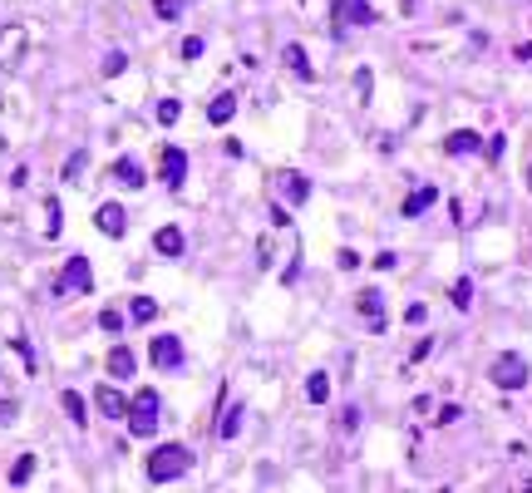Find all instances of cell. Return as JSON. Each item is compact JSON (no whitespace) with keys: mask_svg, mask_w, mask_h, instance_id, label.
<instances>
[{"mask_svg":"<svg viewBox=\"0 0 532 493\" xmlns=\"http://www.w3.org/2000/svg\"><path fill=\"white\" fill-rule=\"evenodd\" d=\"M188 464H192V454L182 449V444H158V449L149 454V479L153 483H173V479L188 473Z\"/></svg>","mask_w":532,"mask_h":493,"instance_id":"1","label":"cell"},{"mask_svg":"<svg viewBox=\"0 0 532 493\" xmlns=\"http://www.w3.org/2000/svg\"><path fill=\"white\" fill-rule=\"evenodd\" d=\"M128 429L139 434V440H149L153 429H158V390H139V395L128 400Z\"/></svg>","mask_w":532,"mask_h":493,"instance_id":"2","label":"cell"},{"mask_svg":"<svg viewBox=\"0 0 532 493\" xmlns=\"http://www.w3.org/2000/svg\"><path fill=\"white\" fill-rule=\"evenodd\" d=\"M488 380L498 390H522V385H528V360H522V355H512V351H503L498 360H493Z\"/></svg>","mask_w":532,"mask_h":493,"instance_id":"3","label":"cell"},{"mask_svg":"<svg viewBox=\"0 0 532 493\" xmlns=\"http://www.w3.org/2000/svg\"><path fill=\"white\" fill-rule=\"evenodd\" d=\"M25 50H30L25 25H5V30H0V69H15L25 60Z\"/></svg>","mask_w":532,"mask_h":493,"instance_id":"4","label":"cell"},{"mask_svg":"<svg viewBox=\"0 0 532 493\" xmlns=\"http://www.w3.org/2000/svg\"><path fill=\"white\" fill-rule=\"evenodd\" d=\"M330 20L360 30V25H375V11H370V0H335V5H330Z\"/></svg>","mask_w":532,"mask_h":493,"instance_id":"5","label":"cell"},{"mask_svg":"<svg viewBox=\"0 0 532 493\" xmlns=\"http://www.w3.org/2000/svg\"><path fill=\"white\" fill-rule=\"evenodd\" d=\"M89 287H94L89 262L85 257H69V262H64V271H60V281H54V291H60V296H69V291H89Z\"/></svg>","mask_w":532,"mask_h":493,"instance_id":"6","label":"cell"},{"mask_svg":"<svg viewBox=\"0 0 532 493\" xmlns=\"http://www.w3.org/2000/svg\"><path fill=\"white\" fill-rule=\"evenodd\" d=\"M158 173H163V182L168 188H182V178H188V158H182V149H163V158H158Z\"/></svg>","mask_w":532,"mask_h":493,"instance_id":"7","label":"cell"},{"mask_svg":"<svg viewBox=\"0 0 532 493\" xmlns=\"http://www.w3.org/2000/svg\"><path fill=\"white\" fill-rule=\"evenodd\" d=\"M149 355H153V365H158V370H173V365H182V341H178V335H158Z\"/></svg>","mask_w":532,"mask_h":493,"instance_id":"8","label":"cell"},{"mask_svg":"<svg viewBox=\"0 0 532 493\" xmlns=\"http://www.w3.org/2000/svg\"><path fill=\"white\" fill-rule=\"evenodd\" d=\"M94 222H99V232H104V237H124L128 217H124V207H118V203H104L94 213Z\"/></svg>","mask_w":532,"mask_h":493,"instance_id":"9","label":"cell"},{"mask_svg":"<svg viewBox=\"0 0 532 493\" xmlns=\"http://www.w3.org/2000/svg\"><path fill=\"white\" fill-rule=\"evenodd\" d=\"M479 133H473V129H454V133H448V139H444V149L448 153H454V158H469V153H479Z\"/></svg>","mask_w":532,"mask_h":493,"instance_id":"10","label":"cell"},{"mask_svg":"<svg viewBox=\"0 0 532 493\" xmlns=\"http://www.w3.org/2000/svg\"><path fill=\"white\" fill-rule=\"evenodd\" d=\"M277 188H281V198H286V203H306V198H310V182L301 178V173H281Z\"/></svg>","mask_w":532,"mask_h":493,"instance_id":"11","label":"cell"},{"mask_svg":"<svg viewBox=\"0 0 532 493\" xmlns=\"http://www.w3.org/2000/svg\"><path fill=\"white\" fill-rule=\"evenodd\" d=\"M355 306H360V316L370 326H384V296H380V291H360V296H355Z\"/></svg>","mask_w":532,"mask_h":493,"instance_id":"12","label":"cell"},{"mask_svg":"<svg viewBox=\"0 0 532 493\" xmlns=\"http://www.w3.org/2000/svg\"><path fill=\"white\" fill-rule=\"evenodd\" d=\"M94 405H99V409H104V415H109V419H124V415H128V400H124V395H118V390H109V385H99Z\"/></svg>","mask_w":532,"mask_h":493,"instance_id":"13","label":"cell"},{"mask_svg":"<svg viewBox=\"0 0 532 493\" xmlns=\"http://www.w3.org/2000/svg\"><path fill=\"white\" fill-rule=\"evenodd\" d=\"M133 365H139V360H133L128 345H114V351H109V376H114V380H128V376H133Z\"/></svg>","mask_w":532,"mask_h":493,"instance_id":"14","label":"cell"},{"mask_svg":"<svg viewBox=\"0 0 532 493\" xmlns=\"http://www.w3.org/2000/svg\"><path fill=\"white\" fill-rule=\"evenodd\" d=\"M281 60H286V69H291V75L316 79V69H310V60H306V50H301V44H286V50H281Z\"/></svg>","mask_w":532,"mask_h":493,"instance_id":"15","label":"cell"},{"mask_svg":"<svg viewBox=\"0 0 532 493\" xmlns=\"http://www.w3.org/2000/svg\"><path fill=\"white\" fill-rule=\"evenodd\" d=\"M306 400H310V405H326V400H330V376H326V370L306 376Z\"/></svg>","mask_w":532,"mask_h":493,"instance_id":"16","label":"cell"},{"mask_svg":"<svg viewBox=\"0 0 532 493\" xmlns=\"http://www.w3.org/2000/svg\"><path fill=\"white\" fill-rule=\"evenodd\" d=\"M153 246H158L163 257H178V252H182V232H178V227H158V237H153Z\"/></svg>","mask_w":532,"mask_h":493,"instance_id":"17","label":"cell"},{"mask_svg":"<svg viewBox=\"0 0 532 493\" xmlns=\"http://www.w3.org/2000/svg\"><path fill=\"white\" fill-rule=\"evenodd\" d=\"M114 178L124 182V188H143V168H139L133 158H118V163H114Z\"/></svg>","mask_w":532,"mask_h":493,"instance_id":"18","label":"cell"},{"mask_svg":"<svg viewBox=\"0 0 532 493\" xmlns=\"http://www.w3.org/2000/svg\"><path fill=\"white\" fill-rule=\"evenodd\" d=\"M434 188H415V193H409L405 198V217H419V213H424V207H434Z\"/></svg>","mask_w":532,"mask_h":493,"instance_id":"19","label":"cell"},{"mask_svg":"<svg viewBox=\"0 0 532 493\" xmlns=\"http://www.w3.org/2000/svg\"><path fill=\"white\" fill-rule=\"evenodd\" d=\"M232 114H237V99L232 94H217L213 104H207V118H213V124H227Z\"/></svg>","mask_w":532,"mask_h":493,"instance_id":"20","label":"cell"},{"mask_svg":"<svg viewBox=\"0 0 532 493\" xmlns=\"http://www.w3.org/2000/svg\"><path fill=\"white\" fill-rule=\"evenodd\" d=\"M242 415H246V409H242V405H232V409H227V415H222V419H217V440H232L237 429H242Z\"/></svg>","mask_w":532,"mask_h":493,"instance_id":"21","label":"cell"},{"mask_svg":"<svg viewBox=\"0 0 532 493\" xmlns=\"http://www.w3.org/2000/svg\"><path fill=\"white\" fill-rule=\"evenodd\" d=\"M128 316H133V321H153V316H158V301L153 296H133V306H128Z\"/></svg>","mask_w":532,"mask_h":493,"instance_id":"22","label":"cell"},{"mask_svg":"<svg viewBox=\"0 0 532 493\" xmlns=\"http://www.w3.org/2000/svg\"><path fill=\"white\" fill-rule=\"evenodd\" d=\"M30 473H35V454H20L11 469V483H30Z\"/></svg>","mask_w":532,"mask_h":493,"instance_id":"23","label":"cell"},{"mask_svg":"<svg viewBox=\"0 0 532 493\" xmlns=\"http://www.w3.org/2000/svg\"><path fill=\"white\" fill-rule=\"evenodd\" d=\"M64 415L75 419V424H85V400H79L75 390H64Z\"/></svg>","mask_w":532,"mask_h":493,"instance_id":"24","label":"cell"},{"mask_svg":"<svg viewBox=\"0 0 532 493\" xmlns=\"http://www.w3.org/2000/svg\"><path fill=\"white\" fill-rule=\"evenodd\" d=\"M448 296H454V306H458V311H463V306H469V296H473V281H469V277H458Z\"/></svg>","mask_w":532,"mask_h":493,"instance_id":"25","label":"cell"},{"mask_svg":"<svg viewBox=\"0 0 532 493\" xmlns=\"http://www.w3.org/2000/svg\"><path fill=\"white\" fill-rule=\"evenodd\" d=\"M85 163H89V153H85V149H79V153H75V158L64 163V182H75V178H79V173H85Z\"/></svg>","mask_w":532,"mask_h":493,"instance_id":"26","label":"cell"},{"mask_svg":"<svg viewBox=\"0 0 532 493\" xmlns=\"http://www.w3.org/2000/svg\"><path fill=\"white\" fill-rule=\"evenodd\" d=\"M178 114H182L178 99H163V104H158V124H178Z\"/></svg>","mask_w":532,"mask_h":493,"instance_id":"27","label":"cell"},{"mask_svg":"<svg viewBox=\"0 0 532 493\" xmlns=\"http://www.w3.org/2000/svg\"><path fill=\"white\" fill-rule=\"evenodd\" d=\"M44 217H50V222H44V232H50V237H60V203H54V198L44 203Z\"/></svg>","mask_w":532,"mask_h":493,"instance_id":"28","label":"cell"},{"mask_svg":"<svg viewBox=\"0 0 532 493\" xmlns=\"http://www.w3.org/2000/svg\"><path fill=\"white\" fill-rule=\"evenodd\" d=\"M124 65H128V60H124V54L114 50V54H109V60H104V75H109V79H114V75H124Z\"/></svg>","mask_w":532,"mask_h":493,"instance_id":"29","label":"cell"},{"mask_svg":"<svg viewBox=\"0 0 532 493\" xmlns=\"http://www.w3.org/2000/svg\"><path fill=\"white\" fill-rule=\"evenodd\" d=\"M197 54H203V40H197V35H192V40H182V60H197Z\"/></svg>","mask_w":532,"mask_h":493,"instance_id":"30","label":"cell"},{"mask_svg":"<svg viewBox=\"0 0 532 493\" xmlns=\"http://www.w3.org/2000/svg\"><path fill=\"white\" fill-rule=\"evenodd\" d=\"M424 316H429V311H424V301H415V306H409V311H405V321H409V326H419V321H424Z\"/></svg>","mask_w":532,"mask_h":493,"instance_id":"31","label":"cell"},{"mask_svg":"<svg viewBox=\"0 0 532 493\" xmlns=\"http://www.w3.org/2000/svg\"><path fill=\"white\" fill-rule=\"evenodd\" d=\"M355 267H360V257H355L351 246H341V271H355Z\"/></svg>","mask_w":532,"mask_h":493,"instance_id":"32","label":"cell"},{"mask_svg":"<svg viewBox=\"0 0 532 493\" xmlns=\"http://www.w3.org/2000/svg\"><path fill=\"white\" fill-rule=\"evenodd\" d=\"M99 326H104V331H118V326H124V316H118V311H104V316H99Z\"/></svg>","mask_w":532,"mask_h":493,"instance_id":"33","label":"cell"},{"mask_svg":"<svg viewBox=\"0 0 532 493\" xmlns=\"http://www.w3.org/2000/svg\"><path fill=\"white\" fill-rule=\"evenodd\" d=\"M271 222H277V227H291V213H286V207L277 203V207H271Z\"/></svg>","mask_w":532,"mask_h":493,"instance_id":"34","label":"cell"},{"mask_svg":"<svg viewBox=\"0 0 532 493\" xmlns=\"http://www.w3.org/2000/svg\"><path fill=\"white\" fill-rule=\"evenodd\" d=\"M503 143H508V139H503V133H498V139H488V158H493V163L503 158Z\"/></svg>","mask_w":532,"mask_h":493,"instance_id":"35","label":"cell"},{"mask_svg":"<svg viewBox=\"0 0 532 493\" xmlns=\"http://www.w3.org/2000/svg\"><path fill=\"white\" fill-rule=\"evenodd\" d=\"M158 15H163V20H173V15H178V0H158Z\"/></svg>","mask_w":532,"mask_h":493,"instance_id":"36","label":"cell"},{"mask_svg":"<svg viewBox=\"0 0 532 493\" xmlns=\"http://www.w3.org/2000/svg\"><path fill=\"white\" fill-rule=\"evenodd\" d=\"M528 188H532V168H528Z\"/></svg>","mask_w":532,"mask_h":493,"instance_id":"37","label":"cell"},{"mask_svg":"<svg viewBox=\"0 0 532 493\" xmlns=\"http://www.w3.org/2000/svg\"><path fill=\"white\" fill-rule=\"evenodd\" d=\"M0 109H5V99H0Z\"/></svg>","mask_w":532,"mask_h":493,"instance_id":"38","label":"cell"}]
</instances>
